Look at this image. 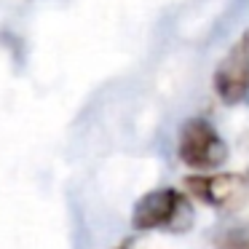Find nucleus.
<instances>
[{"label":"nucleus","mask_w":249,"mask_h":249,"mask_svg":"<svg viewBox=\"0 0 249 249\" xmlns=\"http://www.w3.org/2000/svg\"><path fill=\"white\" fill-rule=\"evenodd\" d=\"M115 249H134V247H131V241H124V244H118Z\"/></svg>","instance_id":"423d86ee"},{"label":"nucleus","mask_w":249,"mask_h":249,"mask_svg":"<svg viewBox=\"0 0 249 249\" xmlns=\"http://www.w3.org/2000/svg\"><path fill=\"white\" fill-rule=\"evenodd\" d=\"M217 249H249V231L247 228H236L228 231L217 238Z\"/></svg>","instance_id":"39448f33"},{"label":"nucleus","mask_w":249,"mask_h":249,"mask_svg":"<svg viewBox=\"0 0 249 249\" xmlns=\"http://www.w3.org/2000/svg\"><path fill=\"white\" fill-rule=\"evenodd\" d=\"M214 91L222 102H249V49H236L214 70Z\"/></svg>","instance_id":"20e7f679"},{"label":"nucleus","mask_w":249,"mask_h":249,"mask_svg":"<svg viewBox=\"0 0 249 249\" xmlns=\"http://www.w3.org/2000/svg\"><path fill=\"white\" fill-rule=\"evenodd\" d=\"M177 156L188 169L196 172H212L220 169L228 158V145L220 137V131L204 118H190L179 129Z\"/></svg>","instance_id":"f03ea898"},{"label":"nucleus","mask_w":249,"mask_h":249,"mask_svg":"<svg viewBox=\"0 0 249 249\" xmlns=\"http://www.w3.org/2000/svg\"><path fill=\"white\" fill-rule=\"evenodd\" d=\"M244 182L238 174H190L185 177V190L201 204L217 206V209H233L244 198Z\"/></svg>","instance_id":"7ed1b4c3"},{"label":"nucleus","mask_w":249,"mask_h":249,"mask_svg":"<svg viewBox=\"0 0 249 249\" xmlns=\"http://www.w3.org/2000/svg\"><path fill=\"white\" fill-rule=\"evenodd\" d=\"M193 220V209L185 193L174 188H158L145 193L131 209V228L140 233L147 231H179Z\"/></svg>","instance_id":"f257e3e1"}]
</instances>
